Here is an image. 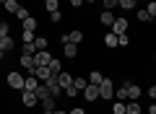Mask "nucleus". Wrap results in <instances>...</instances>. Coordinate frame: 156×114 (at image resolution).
Returning <instances> with one entry per match:
<instances>
[{
  "mask_svg": "<svg viewBox=\"0 0 156 114\" xmlns=\"http://www.w3.org/2000/svg\"><path fill=\"white\" fill-rule=\"evenodd\" d=\"M99 21H101V26H112V23H115V13L112 11H104L99 16Z\"/></svg>",
  "mask_w": 156,
  "mask_h": 114,
  "instance_id": "nucleus-16",
  "label": "nucleus"
},
{
  "mask_svg": "<svg viewBox=\"0 0 156 114\" xmlns=\"http://www.w3.org/2000/svg\"><path fill=\"white\" fill-rule=\"evenodd\" d=\"M57 83H60V88L65 91V88H70V86H73V75H70V73H65V70H62L60 75H57Z\"/></svg>",
  "mask_w": 156,
  "mask_h": 114,
  "instance_id": "nucleus-10",
  "label": "nucleus"
},
{
  "mask_svg": "<svg viewBox=\"0 0 156 114\" xmlns=\"http://www.w3.org/2000/svg\"><path fill=\"white\" fill-rule=\"evenodd\" d=\"M101 3H104V11H112V8L120 5V0H101Z\"/></svg>",
  "mask_w": 156,
  "mask_h": 114,
  "instance_id": "nucleus-34",
  "label": "nucleus"
},
{
  "mask_svg": "<svg viewBox=\"0 0 156 114\" xmlns=\"http://www.w3.org/2000/svg\"><path fill=\"white\" fill-rule=\"evenodd\" d=\"M60 18H62L60 11H52V13H50V21H52V23H60Z\"/></svg>",
  "mask_w": 156,
  "mask_h": 114,
  "instance_id": "nucleus-35",
  "label": "nucleus"
},
{
  "mask_svg": "<svg viewBox=\"0 0 156 114\" xmlns=\"http://www.w3.org/2000/svg\"><path fill=\"white\" fill-rule=\"evenodd\" d=\"M112 114H125V101H115V106H112Z\"/></svg>",
  "mask_w": 156,
  "mask_h": 114,
  "instance_id": "nucleus-30",
  "label": "nucleus"
},
{
  "mask_svg": "<svg viewBox=\"0 0 156 114\" xmlns=\"http://www.w3.org/2000/svg\"><path fill=\"white\" fill-rule=\"evenodd\" d=\"M47 96H50V88H47L44 83H39V88H37V98L42 101V98H47Z\"/></svg>",
  "mask_w": 156,
  "mask_h": 114,
  "instance_id": "nucleus-24",
  "label": "nucleus"
},
{
  "mask_svg": "<svg viewBox=\"0 0 156 114\" xmlns=\"http://www.w3.org/2000/svg\"><path fill=\"white\" fill-rule=\"evenodd\" d=\"M101 81H104V75H101L99 70H91L89 73V83H91V86H101Z\"/></svg>",
  "mask_w": 156,
  "mask_h": 114,
  "instance_id": "nucleus-17",
  "label": "nucleus"
},
{
  "mask_svg": "<svg viewBox=\"0 0 156 114\" xmlns=\"http://www.w3.org/2000/svg\"><path fill=\"white\" fill-rule=\"evenodd\" d=\"M44 86L50 88V96H55V98H57V96H60V93H62V88H60V83H57V78H55V75H52L50 81L44 83Z\"/></svg>",
  "mask_w": 156,
  "mask_h": 114,
  "instance_id": "nucleus-6",
  "label": "nucleus"
},
{
  "mask_svg": "<svg viewBox=\"0 0 156 114\" xmlns=\"http://www.w3.org/2000/svg\"><path fill=\"white\" fill-rule=\"evenodd\" d=\"M65 93H68V96H70V98H76V96H78V93H81V91H76V88L70 86V88H65Z\"/></svg>",
  "mask_w": 156,
  "mask_h": 114,
  "instance_id": "nucleus-38",
  "label": "nucleus"
},
{
  "mask_svg": "<svg viewBox=\"0 0 156 114\" xmlns=\"http://www.w3.org/2000/svg\"><path fill=\"white\" fill-rule=\"evenodd\" d=\"M39 88V78L37 75H29L26 81H23V91H37Z\"/></svg>",
  "mask_w": 156,
  "mask_h": 114,
  "instance_id": "nucleus-11",
  "label": "nucleus"
},
{
  "mask_svg": "<svg viewBox=\"0 0 156 114\" xmlns=\"http://www.w3.org/2000/svg\"><path fill=\"white\" fill-rule=\"evenodd\" d=\"M47 44H50V42H47V36H37V39H34V47H37V52H39V49H47Z\"/></svg>",
  "mask_w": 156,
  "mask_h": 114,
  "instance_id": "nucleus-26",
  "label": "nucleus"
},
{
  "mask_svg": "<svg viewBox=\"0 0 156 114\" xmlns=\"http://www.w3.org/2000/svg\"><path fill=\"white\" fill-rule=\"evenodd\" d=\"M0 8H3V5H0Z\"/></svg>",
  "mask_w": 156,
  "mask_h": 114,
  "instance_id": "nucleus-47",
  "label": "nucleus"
},
{
  "mask_svg": "<svg viewBox=\"0 0 156 114\" xmlns=\"http://www.w3.org/2000/svg\"><path fill=\"white\" fill-rule=\"evenodd\" d=\"M0 36H11V26L5 21H0Z\"/></svg>",
  "mask_w": 156,
  "mask_h": 114,
  "instance_id": "nucleus-33",
  "label": "nucleus"
},
{
  "mask_svg": "<svg viewBox=\"0 0 156 114\" xmlns=\"http://www.w3.org/2000/svg\"><path fill=\"white\" fill-rule=\"evenodd\" d=\"M21 54H37V47H34V42L21 44Z\"/></svg>",
  "mask_w": 156,
  "mask_h": 114,
  "instance_id": "nucleus-23",
  "label": "nucleus"
},
{
  "mask_svg": "<svg viewBox=\"0 0 156 114\" xmlns=\"http://www.w3.org/2000/svg\"><path fill=\"white\" fill-rule=\"evenodd\" d=\"M128 83H130V81H122L120 86H115V98H120V101L128 98Z\"/></svg>",
  "mask_w": 156,
  "mask_h": 114,
  "instance_id": "nucleus-8",
  "label": "nucleus"
},
{
  "mask_svg": "<svg viewBox=\"0 0 156 114\" xmlns=\"http://www.w3.org/2000/svg\"><path fill=\"white\" fill-rule=\"evenodd\" d=\"M81 93H83L86 101H99V86H91V83H89V86H86Z\"/></svg>",
  "mask_w": 156,
  "mask_h": 114,
  "instance_id": "nucleus-4",
  "label": "nucleus"
},
{
  "mask_svg": "<svg viewBox=\"0 0 156 114\" xmlns=\"http://www.w3.org/2000/svg\"><path fill=\"white\" fill-rule=\"evenodd\" d=\"M50 60H52V54L47 52V49H39V52L34 54V62H37V67H47V65H50Z\"/></svg>",
  "mask_w": 156,
  "mask_h": 114,
  "instance_id": "nucleus-3",
  "label": "nucleus"
},
{
  "mask_svg": "<svg viewBox=\"0 0 156 114\" xmlns=\"http://www.w3.org/2000/svg\"><path fill=\"white\" fill-rule=\"evenodd\" d=\"M52 114H68V112H62V109H55V112H52Z\"/></svg>",
  "mask_w": 156,
  "mask_h": 114,
  "instance_id": "nucleus-43",
  "label": "nucleus"
},
{
  "mask_svg": "<svg viewBox=\"0 0 156 114\" xmlns=\"http://www.w3.org/2000/svg\"><path fill=\"white\" fill-rule=\"evenodd\" d=\"M44 5H47V11H60V0H44Z\"/></svg>",
  "mask_w": 156,
  "mask_h": 114,
  "instance_id": "nucleus-29",
  "label": "nucleus"
},
{
  "mask_svg": "<svg viewBox=\"0 0 156 114\" xmlns=\"http://www.w3.org/2000/svg\"><path fill=\"white\" fill-rule=\"evenodd\" d=\"M16 18H18V21H26V18H29V11H26V8H18V11H16Z\"/></svg>",
  "mask_w": 156,
  "mask_h": 114,
  "instance_id": "nucleus-31",
  "label": "nucleus"
},
{
  "mask_svg": "<svg viewBox=\"0 0 156 114\" xmlns=\"http://www.w3.org/2000/svg\"><path fill=\"white\" fill-rule=\"evenodd\" d=\"M146 11H148V13H151V16H156V0H151L148 5H146Z\"/></svg>",
  "mask_w": 156,
  "mask_h": 114,
  "instance_id": "nucleus-37",
  "label": "nucleus"
},
{
  "mask_svg": "<svg viewBox=\"0 0 156 114\" xmlns=\"http://www.w3.org/2000/svg\"><path fill=\"white\" fill-rule=\"evenodd\" d=\"M70 5L73 8H81V5H83V0H70Z\"/></svg>",
  "mask_w": 156,
  "mask_h": 114,
  "instance_id": "nucleus-40",
  "label": "nucleus"
},
{
  "mask_svg": "<svg viewBox=\"0 0 156 114\" xmlns=\"http://www.w3.org/2000/svg\"><path fill=\"white\" fill-rule=\"evenodd\" d=\"M128 98H133V101L140 98V88L135 86V83H128Z\"/></svg>",
  "mask_w": 156,
  "mask_h": 114,
  "instance_id": "nucleus-18",
  "label": "nucleus"
},
{
  "mask_svg": "<svg viewBox=\"0 0 156 114\" xmlns=\"http://www.w3.org/2000/svg\"><path fill=\"white\" fill-rule=\"evenodd\" d=\"M34 75L39 78V83H47L52 78V73H50V67H37V73H34Z\"/></svg>",
  "mask_w": 156,
  "mask_h": 114,
  "instance_id": "nucleus-13",
  "label": "nucleus"
},
{
  "mask_svg": "<svg viewBox=\"0 0 156 114\" xmlns=\"http://www.w3.org/2000/svg\"><path fill=\"white\" fill-rule=\"evenodd\" d=\"M0 49H3V52H11L13 49V39L11 36H0Z\"/></svg>",
  "mask_w": 156,
  "mask_h": 114,
  "instance_id": "nucleus-20",
  "label": "nucleus"
},
{
  "mask_svg": "<svg viewBox=\"0 0 156 114\" xmlns=\"http://www.w3.org/2000/svg\"><path fill=\"white\" fill-rule=\"evenodd\" d=\"M62 54H65V57H78V44H62Z\"/></svg>",
  "mask_w": 156,
  "mask_h": 114,
  "instance_id": "nucleus-14",
  "label": "nucleus"
},
{
  "mask_svg": "<svg viewBox=\"0 0 156 114\" xmlns=\"http://www.w3.org/2000/svg\"><path fill=\"white\" fill-rule=\"evenodd\" d=\"M135 5H138V0H120V8L125 11H135Z\"/></svg>",
  "mask_w": 156,
  "mask_h": 114,
  "instance_id": "nucleus-27",
  "label": "nucleus"
},
{
  "mask_svg": "<svg viewBox=\"0 0 156 114\" xmlns=\"http://www.w3.org/2000/svg\"><path fill=\"white\" fill-rule=\"evenodd\" d=\"M23 81H26V78L21 75V73H8V86L11 88H16V91H23Z\"/></svg>",
  "mask_w": 156,
  "mask_h": 114,
  "instance_id": "nucleus-2",
  "label": "nucleus"
},
{
  "mask_svg": "<svg viewBox=\"0 0 156 114\" xmlns=\"http://www.w3.org/2000/svg\"><path fill=\"white\" fill-rule=\"evenodd\" d=\"M23 23V31H37V18L34 16H29L26 21H21Z\"/></svg>",
  "mask_w": 156,
  "mask_h": 114,
  "instance_id": "nucleus-21",
  "label": "nucleus"
},
{
  "mask_svg": "<svg viewBox=\"0 0 156 114\" xmlns=\"http://www.w3.org/2000/svg\"><path fill=\"white\" fill-rule=\"evenodd\" d=\"M125 31H128V21H125V18H115V23H112V34L120 36V34H125Z\"/></svg>",
  "mask_w": 156,
  "mask_h": 114,
  "instance_id": "nucleus-7",
  "label": "nucleus"
},
{
  "mask_svg": "<svg viewBox=\"0 0 156 114\" xmlns=\"http://www.w3.org/2000/svg\"><path fill=\"white\" fill-rule=\"evenodd\" d=\"M3 8H5L8 13H16L18 8H21V5H18V0H8V3H5V5H3Z\"/></svg>",
  "mask_w": 156,
  "mask_h": 114,
  "instance_id": "nucleus-28",
  "label": "nucleus"
},
{
  "mask_svg": "<svg viewBox=\"0 0 156 114\" xmlns=\"http://www.w3.org/2000/svg\"><path fill=\"white\" fill-rule=\"evenodd\" d=\"M125 112L128 114H140V104L138 101H128L125 104Z\"/></svg>",
  "mask_w": 156,
  "mask_h": 114,
  "instance_id": "nucleus-22",
  "label": "nucleus"
},
{
  "mask_svg": "<svg viewBox=\"0 0 156 114\" xmlns=\"http://www.w3.org/2000/svg\"><path fill=\"white\" fill-rule=\"evenodd\" d=\"M47 67H50V73H52V75H60V73H62V62L60 60H57V57H52V60H50V65H47Z\"/></svg>",
  "mask_w": 156,
  "mask_h": 114,
  "instance_id": "nucleus-12",
  "label": "nucleus"
},
{
  "mask_svg": "<svg viewBox=\"0 0 156 114\" xmlns=\"http://www.w3.org/2000/svg\"><path fill=\"white\" fill-rule=\"evenodd\" d=\"M3 54H5V52H3V49H0V60H3Z\"/></svg>",
  "mask_w": 156,
  "mask_h": 114,
  "instance_id": "nucleus-45",
  "label": "nucleus"
},
{
  "mask_svg": "<svg viewBox=\"0 0 156 114\" xmlns=\"http://www.w3.org/2000/svg\"><path fill=\"white\" fill-rule=\"evenodd\" d=\"M117 42H120V47H128V44H130V39L125 36V34H120V36H117Z\"/></svg>",
  "mask_w": 156,
  "mask_h": 114,
  "instance_id": "nucleus-36",
  "label": "nucleus"
},
{
  "mask_svg": "<svg viewBox=\"0 0 156 114\" xmlns=\"http://www.w3.org/2000/svg\"><path fill=\"white\" fill-rule=\"evenodd\" d=\"M68 114H86V109H81V106H76V109H70Z\"/></svg>",
  "mask_w": 156,
  "mask_h": 114,
  "instance_id": "nucleus-39",
  "label": "nucleus"
},
{
  "mask_svg": "<svg viewBox=\"0 0 156 114\" xmlns=\"http://www.w3.org/2000/svg\"><path fill=\"white\" fill-rule=\"evenodd\" d=\"M99 98H115V83L109 78H104L99 86Z\"/></svg>",
  "mask_w": 156,
  "mask_h": 114,
  "instance_id": "nucleus-1",
  "label": "nucleus"
},
{
  "mask_svg": "<svg viewBox=\"0 0 156 114\" xmlns=\"http://www.w3.org/2000/svg\"><path fill=\"white\" fill-rule=\"evenodd\" d=\"M55 109H57V98H55V96L42 98V112H44V114H52Z\"/></svg>",
  "mask_w": 156,
  "mask_h": 114,
  "instance_id": "nucleus-5",
  "label": "nucleus"
},
{
  "mask_svg": "<svg viewBox=\"0 0 156 114\" xmlns=\"http://www.w3.org/2000/svg\"><path fill=\"white\" fill-rule=\"evenodd\" d=\"M83 3H96V0H83Z\"/></svg>",
  "mask_w": 156,
  "mask_h": 114,
  "instance_id": "nucleus-46",
  "label": "nucleus"
},
{
  "mask_svg": "<svg viewBox=\"0 0 156 114\" xmlns=\"http://www.w3.org/2000/svg\"><path fill=\"white\" fill-rule=\"evenodd\" d=\"M5 3H8V0H0V5H5Z\"/></svg>",
  "mask_w": 156,
  "mask_h": 114,
  "instance_id": "nucleus-44",
  "label": "nucleus"
},
{
  "mask_svg": "<svg viewBox=\"0 0 156 114\" xmlns=\"http://www.w3.org/2000/svg\"><path fill=\"white\" fill-rule=\"evenodd\" d=\"M148 96H151V98H156V86H151V88H148Z\"/></svg>",
  "mask_w": 156,
  "mask_h": 114,
  "instance_id": "nucleus-41",
  "label": "nucleus"
},
{
  "mask_svg": "<svg viewBox=\"0 0 156 114\" xmlns=\"http://www.w3.org/2000/svg\"><path fill=\"white\" fill-rule=\"evenodd\" d=\"M86 86H89V78H76L73 75V88H76V91H83Z\"/></svg>",
  "mask_w": 156,
  "mask_h": 114,
  "instance_id": "nucleus-19",
  "label": "nucleus"
},
{
  "mask_svg": "<svg viewBox=\"0 0 156 114\" xmlns=\"http://www.w3.org/2000/svg\"><path fill=\"white\" fill-rule=\"evenodd\" d=\"M21 101H23V106H34V104L39 101V98H37V91H23V93H21Z\"/></svg>",
  "mask_w": 156,
  "mask_h": 114,
  "instance_id": "nucleus-9",
  "label": "nucleus"
},
{
  "mask_svg": "<svg viewBox=\"0 0 156 114\" xmlns=\"http://www.w3.org/2000/svg\"><path fill=\"white\" fill-rule=\"evenodd\" d=\"M104 47H109V49H115V47H120V42H117V34H104Z\"/></svg>",
  "mask_w": 156,
  "mask_h": 114,
  "instance_id": "nucleus-15",
  "label": "nucleus"
},
{
  "mask_svg": "<svg viewBox=\"0 0 156 114\" xmlns=\"http://www.w3.org/2000/svg\"><path fill=\"white\" fill-rule=\"evenodd\" d=\"M34 39H37V36H34V31H21V42H23V44H26V42H34Z\"/></svg>",
  "mask_w": 156,
  "mask_h": 114,
  "instance_id": "nucleus-32",
  "label": "nucleus"
},
{
  "mask_svg": "<svg viewBox=\"0 0 156 114\" xmlns=\"http://www.w3.org/2000/svg\"><path fill=\"white\" fill-rule=\"evenodd\" d=\"M138 21H143V23H148V21H154V16H151V13L146 11V8H140V11H138Z\"/></svg>",
  "mask_w": 156,
  "mask_h": 114,
  "instance_id": "nucleus-25",
  "label": "nucleus"
},
{
  "mask_svg": "<svg viewBox=\"0 0 156 114\" xmlns=\"http://www.w3.org/2000/svg\"><path fill=\"white\" fill-rule=\"evenodd\" d=\"M148 114H156V104H151V106H148Z\"/></svg>",
  "mask_w": 156,
  "mask_h": 114,
  "instance_id": "nucleus-42",
  "label": "nucleus"
}]
</instances>
